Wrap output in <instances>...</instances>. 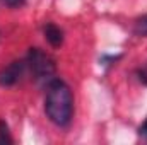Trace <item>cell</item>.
Wrapping results in <instances>:
<instances>
[{
    "instance_id": "6da1fadb",
    "label": "cell",
    "mask_w": 147,
    "mask_h": 145,
    "mask_svg": "<svg viewBox=\"0 0 147 145\" xmlns=\"http://www.w3.org/2000/svg\"><path fill=\"white\" fill-rule=\"evenodd\" d=\"M45 113L51 123L57 126H67L72 119L74 113V96L70 87L60 80L53 79L46 85V97H45Z\"/></svg>"
},
{
    "instance_id": "7a4b0ae2",
    "label": "cell",
    "mask_w": 147,
    "mask_h": 145,
    "mask_svg": "<svg viewBox=\"0 0 147 145\" xmlns=\"http://www.w3.org/2000/svg\"><path fill=\"white\" fill-rule=\"evenodd\" d=\"M26 62H28V65H29V68H31V72H33L38 82L48 85L55 79L57 67H55L53 58L50 55H46L45 51H41L39 48H31L29 50Z\"/></svg>"
},
{
    "instance_id": "3957f363",
    "label": "cell",
    "mask_w": 147,
    "mask_h": 145,
    "mask_svg": "<svg viewBox=\"0 0 147 145\" xmlns=\"http://www.w3.org/2000/svg\"><path fill=\"white\" fill-rule=\"evenodd\" d=\"M26 67H28V62H22V60H16L10 65L3 67L0 70V85L2 87H10V85L17 84L21 80V77L24 75Z\"/></svg>"
},
{
    "instance_id": "277c9868",
    "label": "cell",
    "mask_w": 147,
    "mask_h": 145,
    "mask_svg": "<svg viewBox=\"0 0 147 145\" xmlns=\"http://www.w3.org/2000/svg\"><path fill=\"white\" fill-rule=\"evenodd\" d=\"M43 34H45L46 41H48L51 46H55V48L62 46V43H63V31H62L58 26H55V24H51V22L45 24Z\"/></svg>"
},
{
    "instance_id": "5b68a950",
    "label": "cell",
    "mask_w": 147,
    "mask_h": 145,
    "mask_svg": "<svg viewBox=\"0 0 147 145\" xmlns=\"http://www.w3.org/2000/svg\"><path fill=\"white\" fill-rule=\"evenodd\" d=\"M134 33L137 34V36H147V14L146 15H142V17H139L137 21H135V26H134Z\"/></svg>"
},
{
    "instance_id": "8992f818",
    "label": "cell",
    "mask_w": 147,
    "mask_h": 145,
    "mask_svg": "<svg viewBox=\"0 0 147 145\" xmlns=\"http://www.w3.org/2000/svg\"><path fill=\"white\" fill-rule=\"evenodd\" d=\"M0 144H12V137L9 132V126L3 119H0Z\"/></svg>"
},
{
    "instance_id": "52a82bcc",
    "label": "cell",
    "mask_w": 147,
    "mask_h": 145,
    "mask_svg": "<svg viewBox=\"0 0 147 145\" xmlns=\"http://www.w3.org/2000/svg\"><path fill=\"white\" fill-rule=\"evenodd\" d=\"M9 7H12V9H17V7H21V5H24V2L26 0H3Z\"/></svg>"
},
{
    "instance_id": "ba28073f",
    "label": "cell",
    "mask_w": 147,
    "mask_h": 145,
    "mask_svg": "<svg viewBox=\"0 0 147 145\" xmlns=\"http://www.w3.org/2000/svg\"><path fill=\"white\" fill-rule=\"evenodd\" d=\"M139 79H140V82L147 84V65L142 68V70H139Z\"/></svg>"
},
{
    "instance_id": "9c48e42d",
    "label": "cell",
    "mask_w": 147,
    "mask_h": 145,
    "mask_svg": "<svg viewBox=\"0 0 147 145\" xmlns=\"http://www.w3.org/2000/svg\"><path fill=\"white\" fill-rule=\"evenodd\" d=\"M140 133H142V135H146V137H147V119L144 121V125H142V128H140Z\"/></svg>"
}]
</instances>
